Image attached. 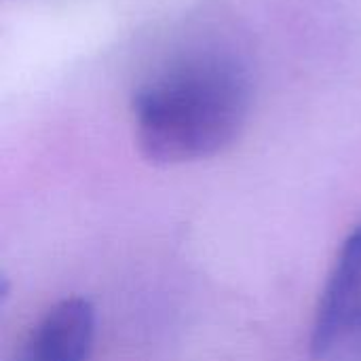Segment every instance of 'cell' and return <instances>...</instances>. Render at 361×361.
Listing matches in <instances>:
<instances>
[{
    "label": "cell",
    "instance_id": "2",
    "mask_svg": "<svg viewBox=\"0 0 361 361\" xmlns=\"http://www.w3.org/2000/svg\"><path fill=\"white\" fill-rule=\"evenodd\" d=\"M361 311V224L345 239L336 264L330 273L328 286L322 294L311 349L313 355H326L336 338L355 326Z\"/></svg>",
    "mask_w": 361,
    "mask_h": 361
},
{
    "label": "cell",
    "instance_id": "4",
    "mask_svg": "<svg viewBox=\"0 0 361 361\" xmlns=\"http://www.w3.org/2000/svg\"><path fill=\"white\" fill-rule=\"evenodd\" d=\"M353 328H360L361 330V311H360V315H357V319H355V326Z\"/></svg>",
    "mask_w": 361,
    "mask_h": 361
},
{
    "label": "cell",
    "instance_id": "1",
    "mask_svg": "<svg viewBox=\"0 0 361 361\" xmlns=\"http://www.w3.org/2000/svg\"><path fill=\"white\" fill-rule=\"evenodd\" d=\"M252 106V80L231 55L203 53L171 63L133 95L135 137L157 165L214 157L241 133Z\"/></svg>",
    "mask_w": 361,
    "mask_h": 361
},
{
    "label": "cell",
    "instance_id": "3",
    "mask_svg": "<svg viewBox=\"0 0 361 361\" xmlns=\"http://www.w3.org/2000/svg\"><path fill=\"white\" fill-rule=\"evenodd\" d=\"M95 338V309L66 298L44 313L23 341L17 361H87Z\"/></svg>",
    "mask_w": 361,
    "mask_h": 361
}]
</instances>
